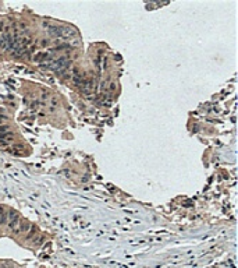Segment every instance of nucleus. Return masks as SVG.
<instances>
[{
	"label": "nucleus",
	"mask_w": 238,
	"mask_h": 268,
	"mask_svg": "<svg viewBox=\"0 0 238 268\" xmlns=\"http://www.w3.org/2000/svg\"><path fill=\"white\" fill-rule=\"evenodd\" d=\"M8 221V212H6V209L3 207H0V225L4 226Z\"/></svg>",
	"instance_id": "3"
},
{
	"label": "nucleus",
	"mask_w": 238,
	"mask_h": 268,
	"mask_svg": "<svg viewBox=\"0 0 238 268\" xmlns=\"http://www.w3.org/2000/svg\"><path fill=\"white\" fill-rule=\"evenodd\" d=\"M27 28V24L25 22H20V30H25Z\"/></svg>",
	"instance_id": "11"
},
{
	"label": "nucleus",
	"mask_w": 238,
	"mask_h": 268,
	"mask_svg": "<svg viewBox=\"0 0 238 268\" xmlns=\"http://www.w3.org/2000/svg\"><path fill=\"white\" fill-rule=\"evenodd\" d=\"M4 31V21H0V34H3Z\"/></svg>",
	"instance_id": "9"
},
{
	"label": "nucleus",
	"mask_w": 238,
	"mask_h": 268,
	"mask_svg": "<svg viewBox=\"0 0 238 268\" xmlns=\"http://www.w3.org/2000/svg\"><path fill=\"white\" fill-rule=\"evenodd\" d=\"M107 89H109V91H111V92L116 91V89H117V85H116V83H110V84H109V88H107Z\"/></svg>",
	"instance_id": "6"
},
{
	"label": "nucleus",
	"mask_w": 238,
	"mask_h": 268,
	"mask_svg": "<svg viewBox=\"0 0 238 268\" xmlns=\"http://www.w3.org/2000/svg\"><path fill=\"white\" fill-rule=\"evenodd\" d=\"M47 96H49V94H47V91H45V89H43V91H42V98L46 99Z\"/></svg>",
	"instance_id": "10"
},
{
	"label": "nucleus",
	"mask_w": 238,
	"mask_h": 268,
	"mask_svg": "<svg viewBox=\"0 0 238 268\" xmlns=\"http://www.w3.org/2000/svg\"><path fill=\"white\" fill-rule=\"evenodd\" d=\"M57 105H59V99H57V98H52V99H50V109H54Z\"/></svg>",
	"instance_id": "5"
},
{
	"label": "nucleus",
	"mask_w": 238,
	"mask_h": 268,
	"mask_svg": "<svg viewBox=\"0 0 238 268\" xmlns=\"http://www.w3.org/2000/svg\"><path fill=\"white\" fill-rule=\"evenodd\" d=\"M8 131H10V126H8V124H2V126H0V134L8 133Z\"/></svg>",
	"instance_id": "4"
},
{
	"label": "nucleus",
	"mask_w": 238,
	"mask_h": 268,
	"mask_svg": "<svg viewBox=\"0 0 238 268\" xmlns=\"http://www.w3.org/2000/svg\"><path fill=\"white\" fill-rule=\"evenodd\" d=\"M31 229V224L27 221V219H20V222H18L17 228L13 231V233L14 235H18V233H24V232H28Z\"/></svg>",
	"instance_id": "2"
},
{
	"label": "nucleus",
	"mask_w": 238,
	"mask_h": 268,
	"mask_svg": "<svg viewBox=\"0 0 238 268\" xmlns=\"http://www.w3.org/2000/svg\"><path fill=\"white\" fill-rule=\"evenodd\" d=\"M6 120H7V117H6L4 115H0V126L4 124V122H6Z\"/></svg>",
	"instance_id": "8"
},
{
	"label": "nucleus",
	"mask_w": 238,
	"mask_h": 268,
	"mask_svg": "<svg viewBox=\"0 0 238 268\" xmlns=\"http://www.w3.org/2000/svg\"><path fill=\"white\" fill-rule=\"evenodd\" d=\"M20 215L17 214L15 211H10L8 212V221H7V226L10 231H14L15 228H17L18 222H20Z\"/></svg>",
	"instance_id": "1"
},
{
	"label": "nucleus",
	"mask_w": 238,
	"mask_h": 268,
	"mask_svg": "<svg viewBox=\"0 0 238 268\" xmlns=\"http://www.w3.org/2000/svg\"><path fill=\"white\" fill-rule=\"evenodd\" d=\"M41 46H42V48H46V46H49V41H47V39H43V41H41Z\"/></svg>",
	"instance_id": "7"
}]
</instances>
